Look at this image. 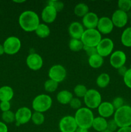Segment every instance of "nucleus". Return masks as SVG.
Here are the masks:
<instances>
[{"mask_svg":"<svg viewBox=\"0 0 131 132\" xmlns=\"http://www.w3.org/2000/svg\"><path fill=\"white\" fill-rule=\"evenodd\" d=\"M116 132H131V126L120 128L117 130Z\"/></svg>","mask_w":131,"mask_h":132,"instance_id":"nucleus-43","label":"nucleus"},{"mask_svg":"<svg viewBox=\"0 0 131 132\" xmlns=\"http://www.w3.org/2000/svg\"><path fill=\"white\" fill-rule=\"evenodd\" d=\"M52 103V99L50 95L40 94L33 99L32 106L35 112L43 113L51 108Z\"/></svg>","mask_w":131,"mask_h":132,"instance_id":"nucleus-4","label":"nucleus"},{"mask_svg":"<svg viewBox=\"0 0 131 132\" xmlns=\"http://www.w3.org/2000/svg\"><path fill=\"white\" fill-rule=\"evenodd\" d=\"M118 6L119 10L127 13L131 9V0H119Z\"/></svg>","mask_w":131,"mask_h":132,"instance_id":"nucleus-33","label":"nucleus"},{"mask_svg":"<svg viewBox=\"0 0 131 132\" xmlns=\"http://www.w3.org/2000/svg\"><path fill=\"white\" fill-rule=\"evenodd\" d=\"M83 50L86 52V53L89 55V57L98 54L96 47H90V46H84Z\"/></svg>","mask_w":131,"mask_h":132,"instance_id":"nucleus-39","label":"nucleus"},{"mask_svg":"<svg viewBox=\"0 0 131 132\" xmlns=\"http://www.w3.org/2000/svg\"><path fill=\"white\" fill-rule=\"evenodd\" d=\"M83 101L86 107L89 109L98 108L101 103V95L98 90L89 89L83 97Z\"/></svg>","mask_w":131,"mask_h":132,"instance_id":"nucleus-6","label":"nucleus"},{"mask_svg":"<svg viewBox=\"0 0 131 132\" xmlns=\"http://www.w3.org/2000/svg\"><path fill=\"white\" fill-rule=\"evenodd\" d=\"M84 31L83 26L78 21L72 22L68 27V33L71 39H81Z\"/></svg>","mask_w":131,"mask_h":132,"instance_id":"nucleus-16","label":"nucleus"},{"mask_svg":"<svg viewBox=\"0 0 131 132\" xmlns=\"http://www.w3.org/2000/svg\"><path fill=\"white\" fill-rule=\"evenodd\" d=\"M92 127L95 130L98 132H102L107 128V121L106 119L99 117H95L92 122Z\"/></svg>","mask_w":131,"mask_h":132,"instance_id":"nucleus-21","label":"nucleus"},{"mask_svg":"<svg viewBox=\"0 0 131 132\" xmlns=\"http://www.w3.org/2000/svg\"><path fill=\"white\" fill-rule=\"evenodd\" d=\"M36 35L40 38H46L48 37L51 33V30L48 26L44 23H40L35 30Z\"/></svg>","mask_w":131,"mask_h":132,"instance_id":"nucleus-24","label":"nucleus"},{"mask_svg":"<svg viewBox=\"0 0 131 132\" xmlns=\"http://www.w3.org/2000/svg\"><path fill=\"white\" fill-rule=\"evenodd\" d=\"M1 118L3 121L6 123H12L14 121H15V113L10 110L3 112L1 115Z\"/></svg>","mask_w":131,"mask_h":132,"instance_id":"nucleus-32","label":"nucleus"},{"mask_svg":"<svg viewBox=\"0 0 131 132\" xmlns=\"http://www.w3.org/2000/svg\"><path fill=\"white\" fill-rule=\"evenodd\" d=\"M123 77L125 85L131 89V68L127 70V72Z\"/></svg>","mask_w":131,"mask_h":132,"instance_id":"nucleus-37","label":"nucleus"},{"mask_svg":"<svg viewBox=\"0 0 131 132\" xmlns=\"http://www.w3.org/2000/svg\"><path fill=\"white\" fill-rule=\"evenodd\" d=\"M83 43L80 39H71L69 43V48L73 52H79L83 50Z\"/></svg>","mask_w":131,"mask_h":132,"instance_id":"nucleus-28","label":"nucleus"},{"mask_svg":"<svg viewBox=\"0 0 131 132\" xmlns=\"http://www.w3.org/2000/svg\"><path fill=\"white\" fill-rule=\"evenodd\" d=\"M121 42L126 47H131V27H128L123 30L121 36Z\"/></svg>","mask_w":131,"mask_h":132,"instance_id":"nucleus-26","label":"nucleus"},{"mask_svg":"<svg viewBox=\"0 0 131 132\" xmlns=\"http://www.w3.org/2000/svg\"><path fill=\"white\" fill-rule=\"evenodd\" d=\"M130 68H131V64H130Z\"/></svg>","mask_w":131,"mask_h":132,"instance_id":"nucleus-49","label":"nucleus"},{"mask_svg":"<svg viewBox=\"0 0 131 132\" xmlns=\"http://www.w3.org/2000/svg\"><path fill=\"white\" fill-rule=\"evenodd\" d=\"M31 120L35 125L39 126L44 123L45 121V117L42 113L35 112L34 113H32Z\"/></svg>","mask_w":131,"mask_h":132,"instance_id":"nucleus-30","label":"nucleus"},{"mask_svg":"<svg viewBox=\"0 0 131 132\" xmlns=\"http://www.w3.org/2000/svg\"><path fill=\"white\" fill-rule=\"evenodd\" d=\"M58 86H59V83L57 82H56V81H53V80L50 79L47 80L44 82V90L47 92L50 93H52L56 91Z\"/></svg>","mask_w":131,"mask_h":132,"instance_id":"nucleus-29","label":"nucleus"},{"mask_svg":"<svg viewBox=\"0 0 131 132\" xmlns=\"http://www.w3.org/2000/svg\"><path fill=\"white\" fill-rule=\"evenodd\" d=\"M73 98V94L68 90H62L57 95V100L61 104H69L71 99Z\"/></svg>","mask_w":131,"mask_h":132,"instance_id":"nucleus-22","label":"nucleus"},{"mask_svg":"<svg viewBox=\"0 0 131 132\" xmlns=\"http://www.w3.org/2000/svg\"><path fill=\"white\" fill-rule=\"evenodd\" d=\"M89 12V9L88 5L83 3H78L74 8V14L77 17L83 18Z\"/></svg>","mask_w":131,"mask_h":132,"instance_id":"nucleus-25","label":"nucleus"},{"mask_svg":"<svg viewBox=\"0 0 131 132\" xmlns=\"http://www.w3.org/2000/svg\"><path fill=\"white\" fill-rule=\"evenodd\" d=\"M98 112L100 117L107 119L114 115L115 109L110 102H101L98 108Z\"/></svg>","mask_w":131,"mask_h":132,"instance_id":"nucleus-19","label":"nucleus"},{"mask_svg":"<svg viewBox=\"0 0 131 132\" xmlns=\"http://www.w3.org/2000/svg\"><path fill=\"white\" fill-rule=\"evenodd\" d=\"M130 27H131V20H130Z\"/></svg>","mask_w":131,"mask_h":132,"instance_id":"nucleus-48","label":"nucleus"},{"mask_svg":"<svg viewBox=\"0 0 131 132\" xmlns=\"http://www.w3.org/2000/svg\"><path fill=\"white\" fill-rule=\"evenodd\" d=\"M128 19L127 13L118 9L113 12L111 20L114 27L118 28H123L127 24Z\"/></svg>","mask_w":131,"mask_h":132,"instance_id":"nucleus-15","label":"nucleus"},{"mask_svg":"<svg viewBox=\"0 0 131 132\" xmlns=\"http://www.w3.org/2000/svg\"><path fill=\"white\" fill-rule=\"evenodd\" d=\"M48 5L53 6L57 12L62 11L64 7V4L62 1L57 0H50L48 1Z\"/></svg>","mask_w":131,"mask_h":132,"instance_id":"nucleus-34","label":"nucleus"},{"mask_svg":"<svg viewBox=\"0 0 131 132\" xmlns=\"http://www.w3.org/2000/svg\"><path fill=\"white\" fill-rule=\"evenodd\" d=\"M4 53H5V51H4L3 46L0 44V55H2Z\"/></svg>","mask_w":131,"mask_h":132,"instance_id":"nucleus-45","label":"nucleus"},{"mask_svg":"<svg viewBox=\"0 0 131 132\" xmlns=\"http://www.w3.org/2000/svg\"><path fill=\"white\" fill-rule=\"evenodd\" d=\"M57 13V10L53 6L46 5L41 13L42 20L46 23H52L56 19Z\"/></svg>","mask_w":131,"mask_h":132,"instance_id":"nucleus-18","label":"nucleus"},{"mask_svg":"<svg viewBox=\"0 0 131 132\" xmlns=\"http://www.w3.org/2000/svg\"><path fill=\"white\" fill-rule=\"evenodd\" d=\"M127 70H128V69H127V67H126L125 66H123V67H120V68H118V73H119L120 76H123H123H125V74L126 73V72H127Z\"/></svg>","mask_w":131,"mask_h":132,"instance_id":"nucleus-41","label":"nucleus"},{"mask_svg":"<svg viewBox=\"0 0 131 132\" xmlns=\"http://www.w3.org/2000/svg\"><path fill=\"white\" fill-rule=\"evenodd\" d=\"M80 40L84 46L96 47L101 40V34L97 29H86Z\"/></svg>","mask_w":131,"mask_h":132,"instance_id":"nucleus-5","label":"nucleus"},{"mask_svg":"<svg viewBox=\"0 0 131 132\" xmlns=\"http://www.w3.org/2000/svg\"><path fill=\"white\" fill-rule=\"evenodd\" d=\"M32 112L28 107H21L15 113V122L17 125H25L32 119Z\"/></svg>","mask_w":131,"mask_h":132,"instance_id":"nucleus-12","label":"nucleus"},{"mask_svg":"<svg viewBox=\"0 0 131 132\" xmlns=\"http://www.w3.org/2000/svg\"><path fill=\"white\" fill-rule=\"evenodd\" d=\"M87 90H87V87L85 85L79 84V85H77L74 88L73 92H74V95L77 97V98H83L85 95H86Z\"/></svg>","mask_w":131,"mask_h":132,"instance_id":"nucleus-31","label":"nucleus"},{"mask_svg":"<svg viewBox=\"0 0 131 132\" xmlns=\"http://www.w3.org/2000/svg\"><path fill=\"white\" fill-rule=\"evenodd\" d=\"M8 127L6 124L0 121V132H8Z\"/></svg>","mask_w":131,"mask_h":132,"instance_id":"nucleus-42","label":"nucleus"},{"mask_svg":"<svg viewBox=\"0 0 131 132\" xmlns=\"http://www.w3.org/2000/svg\"><path fill=\"white\" fill-rule=\"evenodd\" d=\"M14 3H22L25 2V1H14Z\"/></svg>","mask_w":131,"mask_h":132,"instance_id":"nucleus-46","label":"nucleus"},{"mask_svg":"<svg viewBox=\"0 0 131 132\" xmlns=\"http://www.w3.org/2000/svg\"><path fill=\"white\" fill-rule=\"evenodd\" d=\"M66 70L61 64L52 66L48 72V77L50 79L53 80L58 83L62 82L66 77Z\"/></svg>","mask_w":131,"mask_h":132,"instance_id":"nucleus-8","label":"nucleus"},{"mask_svg":"<svg viewBox=\"0 0 131 132\" xmlns=\"http://www.w3.org/2000/svg\"><path fill=\"white\" fill-rule=\"evenodd\" d=\"M102 132H112V131H109V130H105V131H102Z\"/></svg>","mask_w":131,"mask_h":132,"instance_id":"nucleus-47","label":"nucleus"},{"mask_svg":"<svg viewBox=\"0 0 131 132\" xmlns=\"http://www.w3.org/2000/svg\"><path fill=\"white\" fill-rule=\"evenodd\" d=\"M75 132H89L88 130L87 129H83V128H78L77 130H76Z\"/></svg>","mask_w":131,"mask_h":132,"instance_id":"nucleus-44","label":"nucleus"},{"mask_svg":"<svg viewBox=\"0 0 131 132\" xmlns=\"http://www.w3.org/2000/svg\"><path fill=\"white\" fill-rule=\"evenodd\" d=\"M69 106H71V108H73L74 110H78L81 108V106H82V102H81L80 99L79 98H74L71 99V101L69 103Z\"/></svg>","mask_w":131,"mask_h":132,"instance_id":"nucleus-36","label":"nucleus"},{"mask_svg":"<svg viewBox=\"0 0 131 132\" xmlns=\"http://www.w3.org/2000/svg\"><path fill=\"white\" fill-rule=\"evenodd\" d=\"M111 103L115 110H116L119 109V108L124 106V100L121 97H115L113 99V102Z\"/></svg>","mask_w":131,"mask_h":132,"instance_id":"nucleus-35","label":"nucleus"},{"mask_svg":"<svg viewBox=\"0 0 131 132\" xmlns=\"http://www.w3.org/2000/svg\"><path fill=\"white\" fill-rule=\"evenodd\" d=\"M126 61H127V55L125 53L121 50H116L113 52L109 59L110 65L117 70L120 67L125 66Z\"/></svg>","mask_w":131,"mask_h":132,"instance_id":"nucleus-11","label":"nucleus"},{"mask_svg":"<svg viewBox=\"0 0 131 132\" xmlns=\"http://www.w3.org/2000/svg\"><path fill=\"white\" fill-rule=\"evenodd\" d=\"M114 120L116 121L119 128L130 126L131 107L128 105H124L115 110Z\"/></svg>","mask_w":131,"mask_h":132,"instance_id":"nucleus-3","label":"nucleus"},{"mask_svg":"<svg viewBox=\"0 0 131 132\" xmlns=\"http://www.w3.org/2000/svg\"><path fill=\"white\" fill-rule=\"evenodd\" d=\"M114 43L110 38L101 39L100 42L96 46L98 54L102 57L111 55L114 49Z\"/></svg>","mask_w":131,"mask_h":132,"instance_id":"nucleus-9","label":"nucleus"},{"mask_svg":"<svg viewBox=\"0 0 131 132\" xmlns=\"http://www.w3.org/2000/svg\"><path fill=\"white\" fill-rule=\"evenodd\" d=\"M99 18L95 12H89L82 18V25L87 29H96Z\"/></svg>","mask_w":131,"mask_h":132,"instance_id":"nucleus-17","label":"nucleus"},{"mask_svg":"<svg viewBox=\"0 0 131 132\" xmlns=\"http://www.w3.org/2000/svg\"><path fill=\"white\" fill-rule=\"evenodd\" d=\"M118 128V125H117L116 122L114 121V119H110L109 121H107V130L112 132H114L116 131Z\"/></svg>","mask_w":131,"mask_h":132,"instance_id":"nucleus-38","label":"nucleus"},{"mask_svg":"<svg viewBox=\"0 0 131 132\" xmlns=\"http://www.w3.org/2000/svg\"><path fill=\"white\" fill-rule=\"evenodd\" d=\"M59 127L61 132H75L78 128L74 117L70 116L63 117L59 122Z\"/></svg>","mask_w":131,"mask_h":132,"instance_id":"nucleus-10","label":"nucleus"},{"mask_svg":"<svg viewBox=\"0 0 131 132\" xmlns=\"http://www.w3.org/2000/svg\"><path fill=\"white\" fill-rule=\"evenodd\" d=\"M88 63L92 68H99L104 64V57L96 54L89 57Z\"/></svg>","mask_w":131,"mask_h":132,"instance_id":"nucleus-23","label":"nucleus"},{"mask_svg":"<svg viewBox=\"0 0 131 132\" xmlns=\"http://www.w3.org/2000/svg\"><path fill=\"white\" fill-rule=\"evenodd\" d=\"M11 107V104L9 101H2L0 103V110L3 112L9 111Z\"/></svg>","mask_w":131,"mask_h":132,"instance_id":"nucleus-40","label":"nucleus"},{"mask_svg":"<svg viewBox=\"0 0 131 132\" xmlns=\"http://www.w3.org/2000/svg\"><path fill=\"white\" fill-rule=\"evenodd\" d=\"M14 92L12 88L9 86H3L0 88V101H9L14 97Z\"/></svg>","mask_w":131,"mask_h":132,"instance_id":"nucleus-20","label":"nucleus"},{"mask_svg":"<svg viewBox=\"0 0 131 132\" xmlns=\"http://www.w3.org/2000/svg\"><path fill=\"white\" fill-rule=\"evenodd\" d=\"M5 54L8 55H14L20 50L21 42L19 38L15 36H10L6 39L3 45Z\"/></svg>","mask_w":131,"mask_h":132,"instance_id":"nucleus-7","label":"nucleus"},{"mask_svg":"<svg viewBox=\"0 0 131 132\" xmlns=\"http://www.w3.org/2000/svg\"><path fill=\"white\" fill-rule=\"evenodd\" d=\"M74 117L78 128L87 130L92 127V122L95 119L92 110L87 107L77 110Z\"/></svg>","mask_w":131,"mask_h":132,"instance_id":"nucleus-2","label":"nucleus"},{"mask_svg":"<svg viewBox=\"0 0 131 132\" xmlns=\"http://www.w3.org/2000/svg\"><path fill=\"white\" fill-rule=\"evenodd\" d=\"M19 24L25 32H33L40 24L39 17L34 11L25 10L19 15Z\"/></svg>","mask_w":131,"mask_h":132,"instance_id":"nucleus-1","label":"nucleus"},{"mask_svg":"<svg viewBox=\"0 0 131 132\" xmlns=\"http://www.w3.org/2000/svg\"><path fill=\"white\" fill-rule=\"evenodd\" d=\"M110 76L107 73H102L98 76L96 79V85L98 87L104 88L109 85L110 82Z\"/></svg>","mask_w":131,"mask_h":132,"instance_id":"nucleus-27","label":"nucleus"},{"mask_svg":"<svg viewBox=\"0 0 131 132\" xmlns=\"http://www.w3.org/2000/svg\"><path fill=\"white\" fill-rule=\"evenodd\" d=\"M26 64L28 68L33 71H37L41 69L43 65V59L39 54L32 53L27 56Z\"/></svg>","mask_w":131,"mask_h":132,"instance_id":"nucleus-13","label":"nucleus"},{"mask_svg":"<svg viewBox=\"0 0 131 132\" xmlns=\"http://www.w3.org/2000/svg\"><path fill=\"white\" fill-rule=\"evenodd\" d=\"M114 27L111 19L108 17L104 16L99 18L96 29L101 34L106 35L111 33Z\"/></svg>","mask_w":131,"mask_h":132,"instance_id":"nucleus-14","label":"nucleus"}]
</instances>
